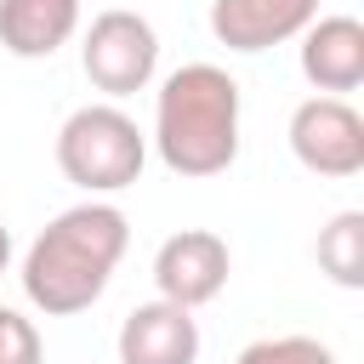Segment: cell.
Wrapping results in <instances>:
<instances>
[{
    "mask_svg": "<svg viewBox=\"0 0 364 364\" xmlns=\"http://www.w3.org/2000/svg\"><path fill=\"white\" fill-rule=\"evenodd\" d=\"M125 245H131V222H125L119 205L80 199V205L57 210L34 233V245L23 250V267H17L28 307H40L46 318L85 313L91 301H102Z\"/></svg>",
    "mask_w": 364,
    "mask_h": 364,
    "instance_id": "obj_1",
    "label": "cell"
},
{
    "mask_svg": "<svg viewBox=\"0 0 364 364\" xmlns=\"http://www.w3.org/2000/svg\"><path fill=\"white\" fill-rule=\"evenodd\" d=\"M239 80L216 63H182L154 97V154L176 176H222L239 159Z\"/></svg>",
    "mask_w": 364,
    "mask_h": 364,
    "instance_id": "obj_2",
    "label": "cell"
},
{
    "mask_svg": "<svg viewBox=\"0 0 364 364\" xmlns=\"http://www.w3.org/2000/svg\"><path fill=\"white\" fill-rule=\"evenodd\" d=\"M142 165H148V136L119 102H85L57 131V171L91 199L142 182Z\"/></svg>",
    "mask_w": 364,
    "mask_h": 364,
    "instance_id": "obj_3",
    "label": "cell"
},
{
    "mask_svg": "<svg viewBox=\"0 0 364 364\" xmlns=\"http://www.w3.org/2000/svg\"><path fill=\"white\" fill-rule=\"evenodd\" d=\"M80 68H85V80L108 102H119L131 91H148L154 68H159V34H154V23L142 11H125V6L97 11L91 28H85V40H80Z\"/></svg>",
    "mask_w": 364,
    "mask_h": 364,
    "instance_id": "obj_4",
    "label": "cell"
},
{
    "mask_svg": "<svg viewBox=\"0 0 364 364\" xmlns=\"http://www.w3.org/2000/svg\"><path fill=\"white\" fill-rule=\"evenodd\" d=\"M290 154L301 171L347 182L364 171V114L347 97H307L290 114Z\"/></svg>",
    "mask_w": 364,
    "mask_h": 364,
    "instance_id": "obj_5",
    "label": "cell"
},
{
    "mask_svg": "<svg viewBox=\"0 0 364 364\" xmlns=\"http://www.w3.org/2000/svg\"><path fill=\"white\" fill-rule=\"evenodd\" d=\"M228 273H233V256H228V239L210 233V228H182L171 233L159 250H154V284L165 301L176 307H205L228 290Z\"/></svg>",
    "mask_w": 364,
    "mask_h": 364,
    "instance_id": "obj_6",
    "label": "cell"
},
{
    "mask_svg": "<svg viewBox=\"0 0 364 364\" xmlns=\"http://www.w3.org/2000/svg\"><path fill=\"white\" fill-rule=\"evenodd\" d=\"M119 364H199V318L165 296L131 307L114 336Z\"/></svg>",
    "mask_w": 364,
    "mask_h": 364,
    "instance_id": "obj_7",
    "label": "cell"
},
{
    "mask_svg": "<svg viewBox=\"0 0 364 364\" xmlns=\"http://www.w3.org/2000/svg\"><path fill=\"white\" fill-rule=\"evenodd\" d=\"M313 17H318V0H210V34L228 51L284 46Z\"/></svg>",
    "mask_w": 364,
    "mask_h": 364,
    "instance_id": "obj_8",
    "label": "cell"
},
{
    "mask_svg": "<svg viewBox=\"0 0 364 364\" xmlns=\"http://www.w3.org/2000/svg\"><path fill=\"white\" fill-rule=\"evenodd\" d=\"M301 80L324 97H347L364 85V23L358 17H313L301 34Z\"/></svg>",
    "mask_w": 364,
    "mask_h": 364,
    "instance_id": "obj_9",
    "label": "cell"
},
{
    "mask_svg": "<svg viewBox=\"0 0 364 364\" xmlns=\"http://www.w3.org/2000/svg\"><path fill=\"white\" fill-rule=\"evenodd\" d=\"M85 0H0V46L23 63L57 57L80 34Z\"/></svg>",
    "mask_w": 364,
    "mask_h": 364,
    "instance_id": "obj_10",
    "label": "cell"
},
{
    "mask_svg": "<svg viewBox=\"0 0 364 364\" xmlns=\"http://www.w3.org/2000/svg\"><path fill=\"white\" fill-rule=\"evenodd\" d=\"M318 273L341 290H364V210H336L318 228Z\"/></svg>",
    "mask_w": 364,
    "mask_h": 364,
    "instance_id": "obj_11",
    "label": "cell"
},
{
    "mask_svg": "<svg viewBox=\"0 0 364 364\" xmlns=\"http://www.w3.org/2000/svg\"><path fill=\"white\" fill-rule=\"evenodd\" d=\"M233 364H336V353L318 336H262Z\"/></svg>",
    "mask_w": 364,
    "mask_h": 364,
    "instance_id": "obj_12",
    "label": "cell"
},
{
    "mask_svg": "<svg viewBox=\"0 0 364 364\" xmlns=\"http://www.w3.org/2000/svg\"><path fill=\"white\" fill-rule=\"evenodd\" d=\"M0 364H46L40 330H34V318H23L17 307H0Z\"/></svg>",
    "mask_w": 364,
    "mask_h": 364,
    "instance_id": "obj_13",
    "label": "cell"
},
{
    "mask_svg": "<svg viewBox=\"0 0 364 364\" xmlns=\"http://www.w3.org/2000/svg\"><path fill=\"white\" fill-rule=\"evenodd\" d=\"M6 262H11V233H6V216H0V273H6Z\"/></svg>",
    "mask_w": 364,
    "mask_h": 364,
    "instance_id": "obj_14",
    "label": "cell"
}]
</instances>
